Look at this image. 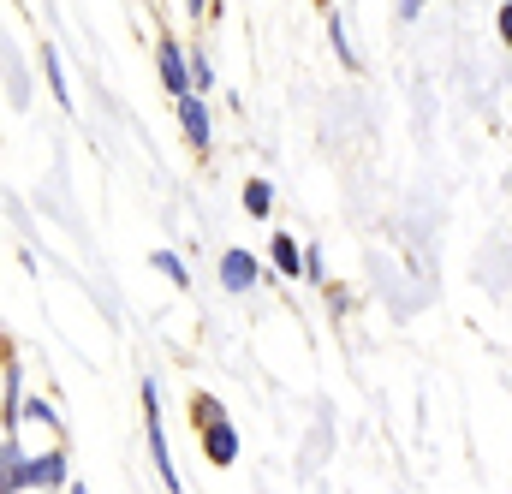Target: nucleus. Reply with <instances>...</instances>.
<instances>
[{"instance_id": "nucleus-8", "label": "nucleus", "mask_w": 512, "mask_h": 494, "mask_svg": "<svg viewBox=\"0 0 512 494\" xmlns=\"http://www.w3.org/2000/svg\"><path fill=\"white\" fill-rule=\"evenodd\" d=\"M268 256H274V268H280L286 280H298V239H292V233H274V239H268Z\"/></svg>"}, {"instance_id": "nucleus-12", "label": "nucleus", "mask_w": 512, "mask_h": 494, "mask_svg": "<svg viewBox=\"0 0 512 494\" xmlns=\"http://www.w3.org/2000/svg\"><path fill=\"white\" fill-rule=\"evenodd\" d=\"M42 66H48V90H54V96H60V108H66L72 96H66V72H60V54H54V48H42Z\"/></svg>"}, {"instance_id": "nucleus-7", "label": "nucleus", "mask_w": 512, "mask_h": 494, "mask_svg": "<svg viewBox=\"0 0 512 494\" xmlns=\"http://www.w3.org/2000/svg\"><path fill=\"white\" fill-rule=\"evenodd\" d=\"M256 280H262V274H256V256H251V250H227V256H221V286H227L233 298H245Z\"/></svg>"}, {"instance_id": "nucleus-15", "label": "nucleus", "mask_w": 512, "mask_h": 494, "mask_svg": "<svg viewBox=\"0 0 512 494\" xmlns=\"http://www.w3.org/2000/svg\"><path fill=\"white\" fill-rule=\"evenodd\" d=\"M423 12V0H399V18H417Z\"/></svg>"}, {"instance_id": "nucleus-9", "label": "nucleus", "mask_w": 512, "mask_h": 494, "mask_svg": "<svg viewBox=\"0 0 512 494\" xmlns=\"http://www.w3.org/2000/svg\"><path fill=\"white\" fill-rule=\"evenodd\" d=\"M268 209H274V185H268V179H251V185H245V215H251V221H268Z\"/></svg>"}, {"instance_id": "nucleus-17", "label": "nucleus", "mask_w": 512, "mask_h": 494, "mask_svg": "<svg viewBox=\"0 0 512 494\" xmlns=\"http://www.w3.org/2000/svg\"><path fill=\"white\" fill-rule=\"evenodd\" d=\"M72 494H90V489H84V483H72Z\"/></svg>"}, {"instance_id": "nucleus-11", "label": "nucleus", "mask_w": 512, "mask_h": 494, "mask_svg": "<svg viewBox=\"0 0 512 494\" xmlns=\"http://www.w3.org/2000/svg\"><path fill=\"white\" fill-rule=\"evenodd\" d=\"M221 417H227V411H221L215 393H197V399H191V423H197V429H203V423H221Z\"/></svg>"}, {"instance_id": "nucleus-4", "label": "nucleus", "mask_w": 512, "mask_h": 494, "mask_svg": "<svg viewBox=\"0 0 512 494\" xmlns=\"http://www.w3.org/2000/svg\"><path fill=\"white\" fill-rule=\"evenodd\" d=\"M66 483H72V459H66V447L30 453V489H66Z\"/></svg>"}, {"instance_id": "nucleus-6", "label": "nucleus", "mask_w": 512, "mask_h": 494, "mask_svg": "<svg viewBox=\"0 0 512 494\" xmlns=\"http://www.w3.org/2000/svg\"><path fill=\"white\" fill-rule=\"evenodd\" d=\"M179 125H185V143L191 149H209L215 143V120H209V102L203 96H179Z\"/></svg>"}, {"instance_id": "nucleus-16", "label": "nucleus", "mask_w": 512, "mask_h": 494, "mask_svg": "<svg viewBox=\"0 0 512 494\" xmlns=\"http://www.w3.org/2000/svg\"><path fill=\"white\" fill-rule=\"evenodd\" d=\"M203 6H209V0H185V12H191V18H203Z\"/></svg>"}, {"instance_id": "nucleus-2", "label": "nucleus", "mask_w": 512, "mask_h": 494, "mask_svg": "<svg viewBox=\"0 0 512 494\" xmlns=\"http://www.w3.org/2000/svg\"><path fill=\"white\" fill-rule=\"evenodd\" d=\"M155 72H161V90L179 102V96H191V78H185V48L173 42V36H161L155 42Z\"/></svg>"}, {"instance_id": "nucleus-5", "label": "nucleus", "mask_w": 512, "mask_h": 494, "mask_svg": "<svg viewBox=\"0 0 512 494\" xmlns=\"http://www.w3.org/2000/svg\"><path fill=\"white\" fill-rule=\"evenodd\" d=\"M30 489V453L18 447V435L0 441V494H24Z\"/></svg>"}, {"instance_id": "nucleus-14", "label": "nucleus", "mask_w": 512, "mask_h": 494, "mask_svg": "<svg viewBox=\"0 0 512 494\" xmlns=\"http://www.w3.org/2000/svg\"><path fill=\"white\" fill-rule=\"evenodd\" d=\"M155 268H161V274H167L173 286H191V274H185V262H179L173 250H155Z\"/></svg>"}, {"instance_id": "nucleus-13", "label": "nucleus", "mask_w": 512, "mask_h": 494, "mask_svg": "<svg viewBox=\"0 0 512 494\" xmlns=\"http://www.w3.org/2000/svg\"><path fill=\"white\" fill-rule=\"evenodd\" d=\"M328 36H334V54L346 60V72H358V54H352V42H346V24H340V18H328Z\"/></svg>"}, {"instance_id": "nucleus-3", "label": "nucleus", "mask_w": 512, "mask_h": 494, "mask_svg": "<svg viewBox=\"0 0 512 494\" xmlns=\"http://www.w3.org/2000/svg\"><path fill=\"white\" fill-rule=\"evenodd\" d=\"M197 441H203V459H209L215 471H227V465L239 459V429H233L227 417H221V423H203V429H197Z\"/></svg>"}, {"instance_id": "nucleus-10", "label": "nucleus", "mask_w": 512, "mask_h": 494, "mask_svg": "<svg viewBox=\"0 0 512 494\" xmlns=\"http://www.w3.org/2000/svg\"><path fill=\"white\" fill-rule=\"evenodd\" d=\"M185 78H191V96H203L209 84H215V66H209V54L197 48V54H185Z\"/></svg>"}, {"instance_id": "nucleus-1", "label": "nucleus", "mask_w": 512, "mask_h": 494, "mask_svg": "<svg viewBox=\"0 0 512 494\" xmlns=\"http://www.w3.org/2000/svg\"><path fill=\"white\" fill-rule=\"evenodd\" d=\"M143 429H149V453H155V471L167 494H179V471H173V453H167V429H161V393H155V375L143 381Z\"/></svg>"}]
</instances>
